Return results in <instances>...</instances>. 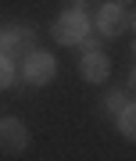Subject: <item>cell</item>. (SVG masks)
Returning a JSON list of instances; mask_svg holds the SVG:
<instances>
[{
	"label": "cell",
	"mask_w": 136,
	"mask_h": 161,
	"mask_svg": "<svg viewBox=\"0 0 136 161\" xmlns=\"http://www.w3.org/2000/svg\"><path fill=\"white\" fill-rule=\"evenodd\" d=\"M90 32V25H86V18L79 14V11H68V14H61L54 22V40L57 43H82V36Z\"/></svg>",
	"instance_id": "6da1fadb"
},
{
	"label": "cell",
	"mask_w": 136,
	"mask_h": 161,
	"mask_svg": "<svg viewBox=\"0 0 136 161\" xmlns=\"http://www.w3.org/2000/svg\"><path fill=\"white\" fill-rule=\"evenodd\" d=\"M25 79L29 82H50L54 79V58L47 50H29L25 54Z\"/></svg>",
	"instance_id": "7a4b0ae2"
},
{
	"label": "cell",
	"mask_w": 136,
	"mask_h": 161,
	"mask_svg": "<svg viewBox=\"0 0 136 161\" xmlns=\"http://www.w3.org/2000/svg\"><path fill=\"white\" fill-rule=\"evenodd\" d=\"M25 143H29V132L22 122H14V118L0 122V150L4 154H18V150H25Z\"/></svg>",
	"instance_id": "3957f363"
},
{
	"label": "cell",
	"mask_w": 136,
	"mask_h": 161,
	"mask_svg": "<svg viewBox=\"0 0 136 161\" xmlns=\"http://www.w3.org/2000/svg\"><path fill=\"white\" fill-rule=\"evenodd\" d=\"M97 25H100V32H108V36H118L125 32L133 25V18H129V7H118V4H108L100 11V18H97Z\"/></svg>",
	"instance_id": "277c9868"
},
{
	"label": "cell",
	"mask_w": 136,
	"mask_h": 161,
	"mask_svg": "<svg viewBox=\"0 0 136 161\" xmlns=\"http://www.w3.org/2000/svg\"><path fill=\"white\" fill-rule=\"evenodd\" d=\"M32 50V29H11V32H0V54L4 58H14V54H25Z\"/></svg>",
	"instance_id": "5b68a950"
},
{
	"label": "cell",
	"mask_w": 136,
	"mask_h": 161,
	"mask_svg": "<svg viewBox=\"0 0 136 161\" xmlns=\"http://www.w3.org/2000/svg\"><path fill=\"white\" fill-rule=\"evenodd\" d=\"M108 58H104L100 50H86V58L79 61V72H82V79H90V82H100V79H108Z\"/></svg>",
	"instance_id": "8992f818"
},
{
	"label": "cell",
	"mask_w": 136,
	"mask_h": 161,
	"mask_svg": "<svg viewBox=\"0 0 136 161\" xmlns=\"http://www.w3.org/2000/svg\"><path fill=\"white\" fill-rule=\"evenodd\" d=\"M122 132H125V136H133V132H136V115H133L129 104L122 108Z\"/></svg>",
	"instance_id": "52a82bcc"
},
{
	"label": "cell",
	"mask_w": 136,
	"mask_h": 161,
	"mask_svg": "<svg viewBox=\"0 0 136 161\" xmlns=\"http://www.w3.org/2000/svg\"><path fill=\"white\" fill-rule=\"evenodd\" d=\"M11 79H14V72H11V58H4V54H0V90L11 86Z\"/></svg>",
	"instance_id": "ba28073f"
},
{
	"label": "cell",
	"mask_w": 136,
	"mask_h": 161,
	"mask_svg": "<svg viewBox=\"0 0 136 161\" xmlns=\"http://www.w3.org/2000/svg\"><path fill=\"white\" fill-rule=\"evenodd\" d=\"M125 104H129V100H125V93H111V97H108V108H111V111H122Z\"/></svg>",
	"instance_id": "9c48e42d"
},
{
	"label": "cell",
	"mask_w": 136,
	"mask_h": 161,
	"mask_svg": "<svg viewBox=\"0 0 136 161\" xmlns=\"http://www.w3.org/2000/svg\"><path fill=\"white\" fill-rule=\"evenodd\" d=\"M86 7V0H72V11H82Z\"/></svg>",
	"instance_id": "30bf717a"
},
{
	"label": "cell",
	"mask_w": 136,
	"mask_h": 161,
	"mask_svg": "<svg viewBox=\"0 0 136 161\" xmlns=\"http://www.w3.org/2000/svg\"><path fill=\"white\" fill-rule=\"evenodd\" d=\"M129 4H133V0H118V7H129Z\"/></svg>",
	"instance_id": "8fae6325"
}]
</instances>
